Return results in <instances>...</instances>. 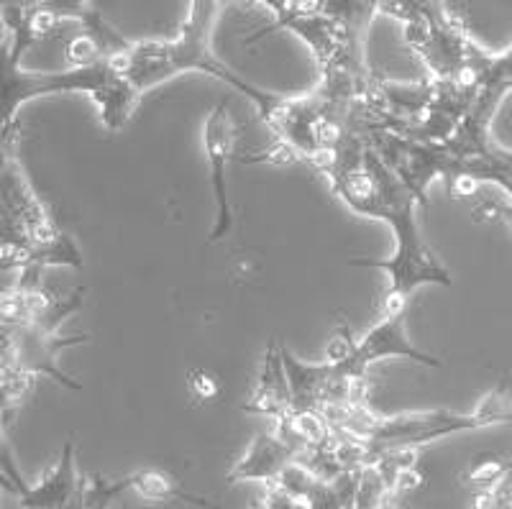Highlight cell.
Segmentation results:
<instances>
[{"label": "cell", "mask_w": 512, "mask_h": 509, "mask_svg": "<svg viewBox=\"0 0 512 509\" xmlns=\"http://www.w3.org/2000/svg\"><path fill=\"white\" fill-rule=\"evenodd\" d=\"M203 149L205 157H208L210 167V187H213V195H216L218 215L216 226L210 231L208 243H218L223 236H228L233 228V208L231 197H228V185H226V164L231 159L233 151V121L231 113H228V103L221 100L216 108L210 110L203 123Z\"/></svg>", "instance_id": "obj_6"}, {"label": "cell", "mask_w": 512, "mask_h": 509, "mask_svg": "<svg viewBox=\"0 0 512 509\" xmlns=\"http://www.w3.org/2000/svg\"><path fill=\"white\" fill-rule=\"evenodd\" d=\"M512 423V394L507 376L484 394L472 412L454 410H423L402 412V415H374L367 405L351 407L338 433L354 435L367 448L369 463L392 451H415V448L443 440L448 435L472 433L492 425Z\"/></svg>", "instance_id": "obj_4"}, {"label": "cell", "mask_w": 512, "mask_h": 509, "mask_svg": "<svg viewBox=\"0 0 512 509\" xmlns=\"http://www.w3.org/2000/svg\"><path fill=\"white\" fill-rule=\"evenodd\" d=\"M6 36V21H3V8H0V41Z\"/></svg>", "instance_id": "obj_16"}, {"label": "cell", "mask_w": 512, "mask_h": 509, "mask_svg": "<svg viewBox=\"0 0 512 509\" xmlns=\"http://www.w3.org/2000/svg\"><path fill=\"white\" fill-rule=\"evenodd\" d=\"M6 36L0 41V164L11 157V139L16 131V113L36 98L59 93H88L100 108L105 131L118 134L134 113L141 95L128 85L111 59L70 67L64 72H31L21 67L26 47L34 44L26 26L24 8H3Z\"/></svg>", "instance_id": "obj_2"}, {"label": "cell", "mask_w": 512, "mask_h": 509, "mask_svg": "<svg viewBox=\"0 0 512 509\" xmlns=\"http://www.w3.org/2000/svg\"><path fill=\"white\" fill-rule=\"evenodd\" d=\"M282 364H285L287 382H290L292 394V412H320L323 397H326L328 387L333 382V364L323 361V364H303L290 353L285 343H280Z\"/></svg>", "instance_id": "obj_10"}, {"label": "cell", "mask_w": 512, "mask_h": 509, "mask_svg": "<svg viewBox=\"0 0 512 509\" xmlns=\"http://www.w3.org/2000/svg\"><path fill=\"white\" fill-rule=\"evenodd\" d=\"M80 494V476L75 466V440H67L59 453V461L36 486H24L18 494L21 509H70Z\"/></svg>", "instance_id": "obj_8"}, {"label": "cell", "mask_w": 512, "mask_h": 509, "mask_svg": "<svg viewBox=\"0 0 512 509\" xmlns=\"http://www.w3.org/2000/svg\"><path fill=\"white\" fill-rule=\"evenodd\" d=\"M505 471V463H500V458H492V461H477L474 463V469L469 471V481L479 489H489V486L495 484L500 479V474Z\"/></svg>", "instance_id": "obj_14"}, {"label": "cell", "mask_w": 512, "mask_h": 509, "mask_svg": "<svg viewBox=\"0 0 512 509\" xmlns=\"http://www.w3.org/2000/svg\"><path fill=\"white\" fill-rule=\"evenodd\" d=\"M244 412L256 417H272V420H282L292 412L290 382H287L280 343L277 341L267 343L262 369L256 376V384L251 389L249 402L244 405Z\"/></svg>", "instance_id": "obj_7"}, {"label": "cell", "mask_w": 512, "mask_h": 509, "mask_svg": "<svg viewBox=\"0 0 512 509\" xmlns=\"http://www.w3.org/2000/svg\"><path fill=\"white\" fill-rule=\"evenodd\" d=\"M405 315H408V310L382 313V320L361 341L354 343L351 353L341 364H333L331 361L333 376L341 379V382H359V379H367L369 366L382 359H390V356H402V359H410L420 366H428V369H438L441 359L420 351L408 338Z\"/></svg>", "instance_id": "obj_5"}, {"label": "cell", "mask_w": 512, "mask_h": 509, "mask_svg": "<svg viewBox=\"0 0 512 509\" xmlns=\"http://www.w3.org/2000/svg\"><path fill=\"white\" fill-rule=\"evenodd\" d=\"M223 3L226 0H192L190 16L175 39H149L128 44L126 52L113 57L111 64L139 95L164 85L182 72H205L231 85L236 93H244L259 108V116L269 123L274 110L282 103L280 95L264 93L254 87L213 54V24Z\"/></svg>", "instance_id": "obj_3"}, {"label": "cell", "mask_w": 512, "mask_h": 509, "mask_svg": "<svg viewBox=\"0 0 512 509\" xmlns=\"http://www.w3.org/2000/svg\"><path fill=\"white\" fill-rule=\"evenodd\" d=\"M331 187L354 213L384 220L395 231L397 249L390 259L349 261L351 267L387 272L390 287L384 295V313L408 310V297L425 284H441V287L454 284V277L446 269V264L420 236L418 218H415L418 200L405 187V182L377 157V151L369 146V141L364 164L356 172L331 182Z\"/></svg>", "instance_id": "obj_1"}, {"label": "cell", "mask_w": 512, "mask_h": 509, "mask_svg": "<svg viewBox=\"0 0 512 509\" xmlns=\"http://www.w3.org/2000/svg\"><path fill=\"white\" fill-rule=\"evenodd\" d=\"M126 479L128 492H136L141 499H149V502H182L200 509H221L218 504L208 502V499L185 492V489L162 469H141L134 471V474H128Z\"/></svg>", "instance_id": "obj_11"}, {"label": "cell", "mask_w": 512, "mask_h": 509, "mask_svg": "<svg viewBox=\"0 0 512 509\" xmlns=\"http://www.w3.org/2000/svg\"><path fill=\"white\" fill-rule=\"evenodd\" d=\"M472 509H512V461L507 463L495 484L482 489Z\"/></svg>", "instance_id": "obj_12"}, {"label": "cell", "mask_w": 512, "mask_h": 509, "mask_svg": "<svg viewBox=\"0 0 512 509\" xmlns=\"http://www.w3.org/2000/svg\"><path fill=\"white\" fill-rule=\"evenodd\" d=\"M495 213H500L502 218H505L507 223L512 226V203L510 205H500V208H495Z\"/></svg>", "instance_id": "obj_15"}, {"label": "cell", "mask_w": 512, "mask_h": 509, "mask_svg": "<svg viewBox=\"0 0 512 509\" xmlns=\"http://www.w3.org/2000/svg\"><path fill=\"white\" fill-rule=\"evenodd\" d=\"M295 458V448L287 440H282L280 435L259 433L251 440L249 451L228 471L226 479L228 484H241V481H267V484H272Z\"/></svg>", "instance_id": "obj_9"}, {"label": "cell", "mask_w": 512, "mask_h": 509, "mask_svg": "<svg viewBox=\"0 0 512 509\" xmlns=\"http://www.w3.org/2000/svg\"><path fill=\"white\" fill-rule=\"evenodd\" d=\"M187 389H190V394L195 400L205 402V405L218 402V397H221V382H218V376L213 374V371L203 369V366H192V369L187 371Z\"/></svg>", "instance_id": "obj_13"}]
</instances>
